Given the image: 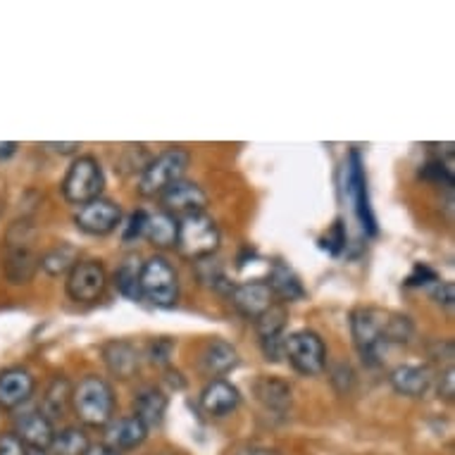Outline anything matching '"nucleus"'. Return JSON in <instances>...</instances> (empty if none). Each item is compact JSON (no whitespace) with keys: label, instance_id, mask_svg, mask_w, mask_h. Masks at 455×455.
Instances as JSON below:
<instances>
[{"label":"nucleus","instance_id":"32","mask_svg":"<svg viewBox=\"0 0 455 455\" xmlns=\"http://www.w3.org/2000/svg\"><path fill=\"white\" fill-rule=\"evenodd\" d=\"M174 353V341L172 339H156V341H150L148 346V358L153 365H160V367H167L170 365V358H172Z\"/></svg>","mask_w":455,"mask_h":455},{"label":"nucleus","instance_id":"7","mask_svg":"<svg viewBox=\"0 0 455 455\" xmlns=\"http://www.w3.org/2000/svg\"><path fill=\"white\" fill-rule=\"evenodd\" d=\"M65 201L72 205H86L103 196L105 174L93 156H79L68 167V174L60 184Z\"/></svg>","mask_w":455,"mask_h":455},{"label":"nucleus","instance_id":"18","mask_svg":"<svg viewBox=\"0 0 455 455\" xmlns=\"http://www.w3.org/2000/svg\"><path fill=\"white\" fill-rule=\"evenodd\" d=\"M253 394L267 412L286 415V412L291 411V403H293L291 384L279 379V377H267V374L258 377L253 384Z\"/></svg>","mask_w":455,"mask_h":455},{"label":"nucleus","instance_id":"1","mask_svg":"<svg viewBox=\"0 0 455 455\" xmlns=\"http://www.w3.org/2000/svg\"><path fill=\"white\" fill-rule=\"evenodd\" d=\"M388 317L391 310L381 307H355L351 313V336L363 363L370 367L381 365L391 348L388 344Z\"/></svg>","mask_w":455,"mask_h":455},{"label":"nucleus","instance_id":"9","mask_svg":"<svg viewBox=\"0 0 455 455\" xmlns=\"http://www.w3.org/2000/svg\"><path fill=\"white\" fill-rule=\"evenodd\" d=\"M344 196L348 205H351L353 215L360 222V229L367 236L377 234V220L370 208V194H367V177L363 172V163H360L358 150H351V156L344 164Z\"/></svg>","mask_w":455,"mask_h":455},{"label":"nucleus","instance_id":"45","mask_svg":"<svg viewBox=\"0 0 455 455\" xmlns=\"http://www.w3.org/2000/svg\"><path fill=\"white\" fill-rule=\"evenodd\" d=\"M0 205H3V201H0Z\"/></svg>","mask_w":455,"mask_h":455},{"label":"nucleus","instance_id":"22","mask_svg":"<svg viewBox=\"0 0 455 455\" xmlns=\"http://www.w3.org/2000/svg\"><path fill=\"white\" fill-rule=\"evenodd\" d=\"M167 394L157 387H143L134 398V415L141 419L143 425L153 429V427L163 425L164 415H167Z\"/></svg>","mask_w":455,"mask_h":455},{"label":"nucleus","instance_id":"10","mask_svg":"<svg viewBox=\"0 0 455 455\" xmlns=\"http://www.w3.org/2000/svg\"><path fill=\"white\" fill-rule=\"evenodd\" d=\"M108 289V272L100 260H79L69 269L65 291L75 303H96Z\"/></svg>","mask_w":455,"mask_h":455},{"label":"nucleus","instance_id":"28","mask_svg":"<svg viewBox=\"0 0 455 455\" xmlns=\"http://www.w3.org/2000/svg\"><path fill=\"white\" fill-rule=\"evenodd\" d=\"M91 441L89 434L79 427H65L60 432H55L48 448V455H84L89 451Z\"/></svg>","mask_w":455,"mask_h":455},{"label":"nucleus","instance_id":"30","mask_svg":"<svg viewBox=\"0 0 455 455\" xmlns=\"http://www.w3.org/2000/svg\"><path fill=\"white\" fill-rule=\"evenodd\" d=\"M346 239H348L346 236V224L341 220H336L320 239V248L327 251L329 255H341L346 251Z\"/></svg>","mask_w":455,"mask_h":455},{"label":"nucleus","instance_id":"2","mask_svg":"<svg viewBox=\"0 0 455 455\" xmlns=\"http://www.w3.org/2000/svg\"><path fill=\"white\" fill-rule=\"evenodd\" d=\"M72 411L84 427H105L115 418L117 398L103 377L89 374L72 388Z\"/></svg>","mask_w":455,"mask_h":455},{"label":"nucleus","instance_id":"15","mask_svg":"<svg viewBox=\"0 0 455 455\" xmlns=\"http://www.w3.org/2000/svg\"><path fill=\"white\" fill-rule=\"evenodd\" d=\"M148 439V427L143 425L136 415H122V418H112L105 425V439L103 443L117 448L120 453L136 451L143 446V441Z\"/></svg>","mask_w":455,"mask_h":455},{"label":"nucleus","instance_id":"13","mask_svg":"<svg viewBox=\"0 0 455 455\" xmlns=\"http://www.w3.org/2000/svg\"><path fill=\"white\" fill-rule=\"evenodd\" d=\"M229 300H232L234 310H236L241 317H246V320H253V322L258 320L265 310H269V307L276 303L275 296H272V289L267 286V282H260V279L232 286Z\"/></svg>","mask_w":455,"mask_h":455},{"label":"nucleus","instance_id":"25","mask_svg":"<svg viewBox=\"0 0 455 455\" xmlns=\"http://www.w3.org/2000/svg\"><path fill=\"white\" fill-rule=\"evenodd\" d=\"M177 229H180V220H174L172 215L160 210L156 215H148L143 236L156 248H174L177 246Z\"/></svg>","mask_w":455,"mask_h":455},{"label":"nucleus","instance_id":"34","mask_svg":"<svg viewBox=\"0 0 455 455\" xmlns=\"http://www.w3.org/2000/svg\"><path fill=\"white\" fill-rule=\"evenodd\" d=\"M283 339H286L283 334L260 339L262 355H265V360H267V363H279V360L283 358Z\"/></svg>","mask_w":455,"mask_h":455},{"label":"nucleus","instance_id":"39","mask_svg":"<svg viewBox=\"0 0 455 455\" xmlns=\"http://www.w3.org/2000/svg\"><path fill=\"white\" fill-rule=\"evenodd\" d=\"M84 455H124V453H120L117 448L108 446V443H103V441H100V443H91L89 451H86Z\"/></svg>","mask_w":455,"mask_h":455},{"label":"nucleus","instance_id":"3","mask_svg":"<svg viewBox=\"0 0 455 455\" xmlns=\"http://www.w3.org/2000/svg\"><path fill=\"white\" fill-rule=\"evenodd\" d=\"M36 239V229L29 220H17L10 224L8 234H5V258H3V267L5 276L12 283H29L38 269V258L34 248Z\"/></svg>","mask_w":455,"mask_h":455},{"label":"nucleus","instance_id":"14","mask_svg":"<svg viewBox=\"0 0 455 455\" xmlns=\"http://www.w3.org/2000/svg\"><path fill=\"white\" fill-rule=\"evenodd\" d=\"M36 388V379L24 367H8L0 372V411L22 408Z\"/></svg>","mask_w":455,"mask_h":455},{"label":"nucleus","instance_id":"43","mask_svg":"<svg viewBox=\"0 0 455 455\" xmlns=\"http://www.w3.org/2000/svg\"><path fill=\"white\" fill-rule=\"evenodd\" d=\"M29 448V446H27ZM29 455H48V451H38V448H29Z\"/></svg>","mask_w":455,"mask_h":455},{"label":"nucleus","instance_id":"11","mask_svg":"<svg viewBox=\"0 0 455 455\" xmlns=\"http://www.w3.org/2000/svg\"><path fill=\"white\" fill-rule=\"evenodd\" d=\"M76 229L89 236H108L122 224V208L110 198H96V201L79 205L75 215Z\"/></svg>","mask_w":455,"mask_h":455},{"label":"nucleus","instance_id":"29","mask_svg":"<svg viewBox=\"0 0 455 455\" xmlns=\"http://www.w3.org/2000/svg\"><path fill=\"white\" fill-rule=\"evenodd\" d=\"M286 320H289V315H286V307L275 303V306L265 310V313L255 320V329H258V336L260 339H267V336H279L283 334V327H286Z\"/></svg>","mask_w":455,"mask_h":455},{"label":"nucleus","instance_id":"4","mask_svg":"<svg viewBox=\"0 0 455 455\" xmlns=\"http://www.w3.org/2000/svg\"><path fill=\"white\" fill-rule=\"evenodd\" d=\"M220 243H222V234H220V227L212 217L203 210V212H196V215H188L184 220H180V229H177V251H180L181 258L187 260L201 262L208 260L220 251Z\"/></svg>","mask_w":455,"mask_h":455},{"label":"nucleus","instance_id":"37","mask_svg":"<svg viewBox=\"0 0 455 455\" xmlns=\"http://www.w3.org/2000/svg\"><path fill=\"white\" fill-rule=\"evenodd\" d=\"M432 296L439 303H443V306H453V283L451 282H436L434 283V289H432Z\"/></svg>","mask_w":455,"mask_h":455},{"label":"nucleus","instance_id":"19","mask_svg":"<svg viewBox=\"0 0 455 455\" xmlns=\"http://www.w3.org/2000/svg\"><path fill=\"white\" fill-rule=\"evenodd\" d=\"M241 403L239 388L227 379H212L201 394V408L212 418H227L232 415Z\"/></svg>","mask_w":455,"mask_h":455},{"label":"nucleus","instance_id":"44","mask_svg":"<svg viewBox=\"0 0 455 455\" xmlns=\"http://www.w3.org/2000/svg\"><path fill=\"white\" fill-rule=\"evenodd\" d=\"M164 455H184V453H164Z\"/></svg>","mask_w":455,"mask_h":455},{"label":"nucleus","instance_id":"40","mask_svg":"<svg viewBox=\"0 0 455 455\" xmlns=\"http://www.w3.org/2000/svg\"><path fill=\"white\" fill-rule=\"evenodd\" d=\"M45 148H52L55 153L68 156V153H75V150L79 148V143H45Z\"/></svg>","mask_w":455,"mask_h":455},{"label":"nucleus","instance_id":"5","mask_svg":"<svg viewBox=\"0 0 455 455\" xmlns=\"http://www.w3.org/2000/svg\"><path fill=\"white\" fill-rule=\"evenodd\" d=\"M141 300L156 307H174L180 300V275L164 255H150L141 265Z\"/></svg>","mask_w":455,"mask_h":455},{"label":"nucleus","instance_id":"23","mask_svg":"<svg viewBox=\"0 0 455 455\" xmlns=\"http://www.w3.org/2000/svg\"><path fill=\"white\" fill-rule=\"evenodd\" d=\"M267 286L272 289L275 300L279 299L282 303H296V300H300L306 296V289H303L299 275H296L289 265H283V262H275V265H272Z\"/></svg>","mask_w":455,"mask_h":455},{"label":"nucleus","instance_id":"21","mask_svg":"<svg viewBox=\"0 0 455 455\" xmlns=\"http://www.w3.org/2000/svg\"><path fill=\"white\" fill-rule=\"evenodd\" d=\"M236 365H239V351L229 341L210 339L208 344L203 346L201 367L203 372L210 374V377H220L222 379L224 374L232 372Z\"/></svg>","mask_w":455,"mask_h":455},{"label":"nucleus","instance_id":"16","mask_svg":"<svg viewBox=\"0 0 455 455\" xmlns=\"http://www.w3.org/2000/svg\"><path fill=\"white\" fill-rule=\"evenodd\" d=\"M103 363L117 379H132L141 367V353L127 339H112L103 346Z\"/></svg>","mask_w":455,"mask_h":455},{"label":"nucleus","instance_id":"8","mask_svg":"<svg viewBox=\"0 0 455 455\" xmlns=\"http://www.w3.org/2000/svg\"><path fill=\"white\" fill-rule=\"evenodd\" d=\"M283 358L303 377H317L327 367V346L313 329H299L283 339Z\"/></svg>","mask_w":455,"mask_h":455},{"label":"nucleus","instance_id":"6","mask_svg":"<svg viewBox=\"0 0 455 455\" xmlns=\"http://www.w3.org/2000/svg\"><path fill=\"white\" fill-rule=\"evenodd\" d=\"M191 156L184 148H167L157 157H153L146 167H143L141 177H139V194L143 198H156L170 188L172 184L184 180Z\"/></svg>","mask_w":455,"mask_h":455},{"label":"nucleus","instance_id":"20","mask_svg":"<svg viewBox=\"0 0 455 455\" xmlns=\"http://www.w3.org/2000/svg\"><path fill=\"white\" fill-rule=\"evenodd\" d=\"M432 372L425 365H398L391 370L388 381L395 394L408 395V398H422L432 388Z\"/></svg>","mask_w":455,"mask_h":455},{"label":"nucleus","instance_id":"17","mask_svg":"<svg viewBox=\"0 0 455 455\" xmlns=\"http://www.w3.org/2000/svg\"><path fill=\"white\" fill-rule=\"evenodd\" d=\"M17 439L22 441L24 446L38 448V451H48L51 441L55 436V427L41 411H29L17 415L15 429H12Z\"/></svg>","mask_w":455,"mask_h":455},{"label":"nucleus","instance_id":"12","mask_svg":"<svg viewBox=\"0 0 455 455\" xmlns=\"http://www.w3.org/2000/svg\"><path fill=\"white\" fill-rule=\"evenodd\" d=\"M163 203V212L172 215L174 220H184L188 215L203 212L208 205V196L196 181L181 180L172 184L170 188H164L163 194L157 196Z\"/></svg>","mask_w":455,"mask_h":455},{"label":"nucleus","instance_id":"27","mask_svg":"<svg viewBox=\"0 0 455 455\" xmlns=\"http://www.w3.org/2000/svg\"><path fill=\"white\" fill-rule=\"evenodd\" d=\"M69 403H72V387H69L68 377H55L51 387L45 388L41 412L52 422V419L62 418L68 412Z\"/></svg>","mask_w":455,"mask_h":455},{"label":"nucleus","instance_id":"26","mask_svg":"<svg viewBox=\"0 0 455 455\" xmlns=\"http://www.w3.org/2000/svg\"><path fill=\"white\" fill-rule=\"evenodd\" d=\"M76 262H79V251L72 243H58L38 258V269H44L48 276H60L69 275V269Z\"/></svg>","mask_w":455,"mask_h":455},{"label":"nucleus","instance_id":"33","mask_svg":"<svg viewBox=\"0 0 455 455\" xmlns=\"http://www.w3.org/2000/svg\"><path fill=\"white\" fill-rule=\"evenodd\" d=\"M436 282H441V279L432 267H427V265H415V269L411 272V276L405 279V286H411V289H419V286H429V283H436Z\"/></svg>","mask_w":455,"mask_h":455},{"label":"nucleus","instance_id":"24","mask_svg":"<svg viewBox=\"0 0 455 455\" xmlns=\"http://www.w3.org/2000/svg\"><path fill=\"white\" fill-rule=\"evenodd\" d=\"M141 258L139 255H127L124 260L117 265L115 275H112V282H115V289L129 300H141V289H139V282H141Z\"/></svg>","mask_w":455,"mask_h":455},{"label":"nucleus","instance_id":"41","mask_svg":"<svg viewBox=\"0 0 455 455\" xmlns=\"http://www.w3.org/2000/svg\"><path fill=\"white\" fill-rule=\"evenodd\" d=\"M15 153H17L15 141H0V163H3V160H10Z\"/></svg>","mask_w":455,"mask_h":455},{"label":"nucleus","instance_id":"36","mask_svg":"<svg viewBox=\"0 0 455 455\" xmlns=\"http://www.w3.org/2000/svg\"><path fill=\"white\" fill-rule=\"evenodd\" d=\"M0 455H29V448L15 434H0Z\"/></svg>","mask_w":455,"mask_h":455},{"label":"nucleus","instance_id":"42","mask_svg":"<svg viewBox=\"0 0 455 455\" xmlns=\"http://www.w3.org/2000/svg\"><path fill=\"white\" fill-rule=\"evenodd\" d=\"M239 455H282V453H276V451H272V448L255 446V448H246V451H241Z\"/></svg>","mask_w":455,"mask_h":455},{"label":"nucleus","instance_id":"38","mask_svg":"<svg viewBox=\"0 0 455 455\" xmlns=\"http://www.w3.org/2000/svg\"><path fill=\"white\" fill-rule=\"evenodd\" d=\"M439 395H443L446 401H453L455 377H453V367L451 365L446 367V372H443V377H441V381H439Z\"/></svg>","mask_w":455,"mask_h":455},{"label":"nucleus","instance_id":"35","mask_svg":"<svg viewBox=\"0 0 455 455\" xmlns=\"http://www.w3.org/2000/svg\"><path fill=\"white\" fill-rule=\"evenodd\" d=\"M146 220H148V212H143V210H136L134 215L129 217L127 227H124V241L141 239L143 229H146Z\"/></svg>","mask_w":455,"mask_h":455},{"label":"nucleus","instance_id":"31","mask_svg":"<svg viewBox=\"0 0 455 455\" xmlns=\"http://www.w3.org/2000/svg\"><path fill=\"white\" fill-rule=\"evenodd\" d=\"M419 174L425 180H434L436 184H443V187H453V167L443 163V160H429Z\"/></svg>","mask_w":455,"mask_h":455}]
</instances>
